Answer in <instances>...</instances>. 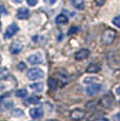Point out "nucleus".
I'll list each match as a JSON object with an SVG mask.
<instances>
[{"mask_svg":"<svg viewBox=\"0 0 120 121\" xmlns=\"http://www.w3.org/2000/svg\"><path fill=\"white\" fill-rule=\"evenodd\" d=\"M115 38H116V33L115 31H113L112 29H107L105 30L102 33V36H101V41L104 45H110L114 42Z\"/></svg>","mask_w":120,"mask_h":121,"instance_id":"nucleus-1","label":"nucleus"},{"mask_svg":"<svg viewBox=\"0 0 120 121\" xmlns=\"http://www.w3.org/2000/svg\"><path fill=\"white\" fill-rule=\"evenodd\" d=\"M26 75H27V78L31 79V80H37V79H41L44 77L43 71L40 69H37V67H34V69H30Z\"/></svg>","mask_w":120,"mask_h":121,"instance_id":"nucleus-2","label":"nucleus"},{"mask_svg":"<svg viewBox=\"0 0 120 121\" xmlns=\"http://www.w3.org/2000/svg\"><path fill=\"white\" fill-rule=\"evenodd\" d=\"M18 31H19V27H18V25L16 24V23H12V24H10L5 30V33H4V36H3L4 39L12 38V37L17 33Z\"/></svg>","mask_w":120,"mask_h":121,"instance_id":"nucleus-3","label":"nucleus"},{"mask_svg":"<svg viewBox=\"0 0 120 121\" xmlns=\"http://www.w3.org/2000/svg\"><path fill=\"white\" fill-rule=\"evenodd\" d=\"M85 117V112L81 108H75L71 112V118L74 121H80L82 119H84Z\"/></svg>","mask_w":120,"mask_h":121,"instance_id":"nucleus-4","label":"nucleus"},{"mask_svg":"<svg viewBox=\"0 0 120 121\" xmlns=\"http://www.w3.org/2000/svg\"><path fill=\"white\" fill-rule=\"evenodd\" d=\"M22 48H23V43L20 40H15L11 44L10 52L12 53V54H18V53H20L22 51Z\"/></svg>","mask_w":120,"mask_h":121,"instance_id":"nucleus-5","label":"nucleus"},{"mask_svg":"<svg viewBox=\"0 0 120 121\" xmlns=\"http://www.w3.org/2000/svg\"><path fill=\"white\" fill-rule=\"evenodd\" d=\"M101 88H102V86H101V84H98V83H95V84H91L89 85V86L86 87V94L90 95V96H93V95L97 94V93H99L101 91Z\"/></svg>","mask_w":120,"mask_h":121,"instance_id":"nucleus-6","label":"nucleus"},{"mask_svg":"<svg viewBox=\"0 0 120 121\" xmlns=\"http://www.w3.org/2000/svg\"><path fill=\"white\" fill-rule=\"evenodd\" d=\"M90 55V51L86 50V48H81L78 52L75 53V59L78 60V61H81V60H84L89 57Z\"/></svg>","mask_w":120,"mask_h":121,"instance_id":"nucleus-7","label":"nucleus"},{"mask_svg":"<svg viewBox=\"0 0 120 121\" xmlns=\"http://www.w3.org/2000/svg\"><path fill=\"white\" fill-rule=\"evenodd\" d=\"M27 61L31 64H39L43 61V59H42V56L39 54V53H37V54H33L30 56V57H27Z\"/></svg>","mask_w":120,"mask_h":121,"instance_id":"nucleus-8","label":"nucleus"},{"mask_svg":"<svg viewBox=\"0 0 120 121\" xmlns=\"http://www.w3.org/2000/svg\"><path fill=\"white\" fill-rule=\"evenodd\" d=\"M30 17V12L26 8H20L17 11V18L18 19H27Z\"/></svg>","mask_w":120,"mask_h":121,"instance_id":"nucleus-9","label":"nucleus"},{"mask_svg":"<svg viewBox=\"0 0 120 121\" xmlns=\"http://www.w3.org/2000/svg\"><path fill=\"white\" fill-rule=\"evenodd\" d=\"M30 115L34 119H39V118H41L43 116V111H42V108H32V110H30Z\"/></svg>","mask_w":120,"mask_h":121,"instance_id":"nucleus-10","label":"nucleus"},{"mask_svg":"<svg viewBox=\"0 0 120 121\" xmlns=\"http://www.w3.org/2000/svg\"><path fill=\"white\" fill-rule=\"evenodd\" d=\"M74 8L77 10H82L84 8V0H70Z\"/></svg>","mask_w":120,"mask_h":121,"instance_id":"nucleus-11","label":"nucleus"},{"mask_svg":"<svg viewBox=\"0 0 120 121\" xmlns=\"http://www.w3.org/2000/svg\"><path fill=\"white\" fill-rule=\"evenodd\" d=\"M100 69V64L99 63H92L87 66L86 72L87 73H97Z\"/></svg>","mask_w":120,"mask_h":121,"instance_id":"nucleus-12","label":"nucleus"},{"mask_svg":"<svg viewBox=\"0 0 120 121\" xmlns=\"http://www.w3.org/2000/svg\"><path fill=\"white\" fill-rule=\"evenodd\" d=\"M68 17H66L64 14H60L56 17V23L57 24H65L68 23Z\"/></svg>","mask_w":120,"mask_h":121,"instance_id":"nucleus-13","label":"nucleus"},{"mask_svg":"<svg viewBox=\"0 0 120 121\" xmlns=\"http://www.w3.org/2000/svg\"><path fill=\"white\" fill-rule=\"evenodd\" d=\"M31 90L35 91V92H41L43 90V83L42 82H37V83H34V84H31L30 85Z\"/></svg>","mask_w":120,"mask_h":121,"instance_id":"nucleus-14","label":"nucleus"},{"mask_svg":"<svg viewBox=\"0 0 120 121\" xmlns=\"http://www.w3.org/2000/svg\"><path fill=\"white\" fill-rule=\"evenodd\" d=\"M9 76V71L5 67H0V81L4 80Z\"/></svg>","mask_w":120,"mask_h":121,"instance_id":"nucleus-15","label":"nucleus"},{"mask_svg":"<svg viewBox=\"0 0 120 121\" xmlns=\"http://www.w3.org/2000/svg\"><path fill=\"white\" fill-rule=\"evenodd\" d=\"M16 96L19 97V98H24L27 96V91L25 88H21V90H17L16 91Z\"/></svg>","mask_w":120,"mask_h":121,"instance_id":"nucleus-16","label":"nucleus"},{"mask_svg":"<svg viewBox=\"0 0 120 121\" xmlns=\"http://www.w3.org/2000/svg\"><path fill=\"white\" fill-rule=\"evenodd\" d=\"M39 102V98L36 96H31L30 98H27L26 100V103H32V104H35V103H38Z\"/></svg>","mask_w":120,"mask_h":121,"instance_id":"nucleus-17","label":"nucleus"},{"mask_svg":"<svg viewBox=\"0 0 120 121\" xmlns=\"http://www.w3.org/2000/svg\"><path fill=\"white\" fill-rule=\"evenodd\" d=\"M48 84H50V87L52 88V90H56V81H54L52 78L48 79Z\"/></svg>","mask_w":120,"mask_h":121,"instance_id":"nucleus-18","label":"nucleus"},{"mask_svg":"<svg viewBox=\"0 0 120 121\" xmlns=\"http://www.w3.org/2000/svg\"><path fill=\"white\" fill-rule=\"evenodd\" d=\"M113 23H114L117 27H120V16H116V17L113 19Z\"/></svg>","mask_w":120,"mask_h":121,"instance_id":"nucleus-19","label":"nucleus"},{"mask_svg":"<svg viewBox=\"0 0 120 121\" xmlns=\"http://www.w3.org/2000/svg\"><path fill=\"white\" fill-rule=\"evenodd\" d=\"M13 115L15 116V117H20V116H22V115H23V112H22V111H20V110H16V111H14Z\"/></svg>","mask_w":120,"mask_h":121,"instance_id":"nucleus-20","label":"nucleus"},{"mask_svg":"<svg viewBox=\"0 0 120 121\" xmlns=\"http://www.w3.org/2000/svg\"><path fill=\"white\" fill-rule=\"evenodd\" d=\"M25 69H26V65H25L24 62H19V64H18V69H19V71H24Z\"/></svg>","mask_w":120,"mask_h":121,"instance_id":"nucleus-21","label":"nucleus"},{"mask_svg":"<svg viewBox=\"0 0 120 121\" xmlns=\"http://www.w3.org/2000/svg\"><path fill=\"white\" fill-rule=\"evenodd\" d=\"M26 2L30 6H35L37 4V2H38V0H26Z\"/></svg>","mask_w":120,"mask_h":121,"instance_id":"nucleus-22","label":"nucleus"},{"mask_svg":"<svg viewBox=\"0 0 120 121\" xmlns=\"http://www.w3.org/2000/svg\"><path fill=\"white\" fill-rule=\"evenodd\" d=\"M43 1H44L45 3L47 4V5H53V4H54L55 2L57 1V0H43Z\"/></svg>","mask_w":120,"mask_h":121,"instance_id":"nucleus-23","label":"nucleus"},{"mask_svg":"<svg viewBox=\"0 0 120 121\" xmlns=\"http://www.w3.org/2000/svg\"><path fill=\"white\" fill-rule=\"evenodd\" d=\"M95 2H96V4L98 6H101V5H103V4H104L105 0H95Z\"/></svg>","mask_w":120,"mask_h":121,"instance_id":"nucleus-24","label":"nucleus"},{"mask_svg":"<svg viewBox=\"0 0 120 121\" xmlns=\"http://www.w3.org/2000/svg\"><path fill=\"white\" fill-rule=\"evenodd\" d=\"M0 14H6V11H5V9L3 8V6L0 4Z\"/></svg>","mask_w":120,"mask_h":121,"instance_id":"nucleus-25","label":"nucleus"},{"mask_svg":"<svg viewBox=\"0 0 120 121\" xmlns=\"http://www.w3.org/2000/svg\"><path fill=\"white\" fill-rule=\"evenodd\" d=\"M97 121H110V120L107 119V118H101V119H98Z\"/></svg>","mask_w":120,"mask_h":121,"instance_id":"nucleus-26","label":"nucleus"},{"mask_svg":"<svg viewBox=\"0 0 120 121\" xmlns=\"http://www.w3.org/2000/svg\"><path fill=\"white\" fill-rule=\"evenodd\" d=\"M116 93H117V94H118V95H120V86H118V87H117V90H116Z\"/></svg>","mask_w":120,"mask_h":121,"instance_id":"nucleus-27","label":"nucleus"},{"mask_svg":"<svg viewBox=\"0 0 120 121\" xmlns=\"http://www.w3.org/2000/svg\"><path fill=\"white\" fill-rule=\"evenodd\" d=\"M14 1H15L16 3H21V2H22V0H14Z\"/></svg>","mask_w":120,"mask_h":121,"instance_id":"nucleus-28","label":"nucleus"},{"mask_svg":"<svg viewBox=\"0 0 120 121\" xmlns=\"http://www.w3.org/2000/svg\"><path fill=\"white\" fill-rule=\"evenodd\" d=\"M47 121H58V120H56V119H50V120H47Z\"/></svg>","mask_w":120,"mask_h":121,"instance_id":"nucleus-29","label":"nucleus"},{"mask_svg":"<svg viewBox=\"0 0 120 121\" xmlns=\"http://www.w3.org/2000/svg\"><path fill=\"white\" fill-rule=\"evenodd\" d=\"M117 118H119V119H120V113L118 114V116H117Z\"/></svg>","mask_w":120,"mask_h":121,"instance_id":"nucleus-30","label":"nucleus"},{"mask_svg":"<svg viewBox=\"0 0 120 121\" xmlns=\"http://www.w3.org/2000/svg\"><path fill=\"white\" fill-rule=\"evenodd\" d=\"M1 61H2V58H1V56H0V63H1Z\"/></svg>","mask_w":120,"mask_h":121,"instance_id":"nucleus-31","label":"nucleus"},{"mask_svg":"<svg viewBox=\"0 0 120 121\" xmlns=\"http://www.w3.org/2000/svg\"><path fill=\"white\" fill-rule=\"evenodd\" d=\"M0 31H1V21H0Z\"/></svg>","mask_w":120,"mask_h":121,"instance_id":"nucleus-32","label":"nucleus"},{"mask_svg":"<svg viewBox=\"0 0 120 121\" xmlns=\"http://www.w3.org/2000/svg\"><path fill=\"white\" fill-rule=\"evenodd\" d=\"M119 103H120V100H119Z\"/></svg>","mask_w":120,"mask_h":121,"instance_id":"nucleus-33","label":"nucleus"}]
</instances>
